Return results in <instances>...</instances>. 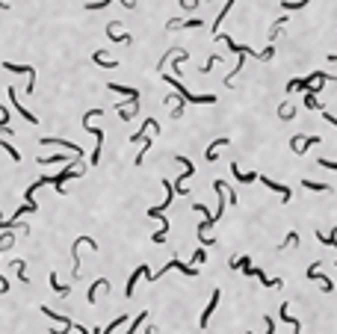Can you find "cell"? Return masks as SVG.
Wrapping results in <instances>:
<instances>
[{
	"label": "cell",
	"mask_w": 337,
	"mask_h": 334,
	"mask_svg": "<svg viewBox=\"0 0 337 334\" xmlns=\"http://www.w3.org/2000/svg\"><path fill=\"white\" fill-rule=\"evenodd\" d=\"M163 80H166L168 86H174V89L180 92V98L190 100V104H216V95H192L190 89H184V86H180V80H178V77H168V74H163Z\"/></svg>",
	"instance_id": "6da1fadb"
},
{
	"label": "cell",
	"mask_w": 337,
	"mask_h": 334,
	"mask_svg": "<svg viewBox=\"0 0 337 334\" xmlns=\"http://www.w3.org/2000/svg\"><path fill=\"white\" fill-rule=\"evenodd\" d=\"M284 24H287V15H284V18H278V21L272 24V30H270V42H275V38H278V33H281V27H284Z\"/></svg>",
	"instance_id": "cb8c5ba5"
},
{
	"label": "cell",
	"mask_w": 337,
	"mask_h": 334,
	"mask_svg": "<svg viewBox=\"0 0 337 334\" xmlns=\"http://www.w3.org/2000/svg\"><path fill=\"white\" fill-rule=\"evenodd\" d=\"M6 71H15V74H27L30 80H27V92H33L36 89V68L33 66H15V62H3Z\"/></svg>",
	"instance_id": "3957f363"
},
{
	"label": "cell",
	"mask_w": 337,
	"mask_h": 334,
	"mask_svg": "<svg viewBox=\"0 0 337 334\" xmlns=\"http://www.w3.org/2000/svg\"><path fill=\"white\" fill-rule=\"evenodd\" d=\"M304 106H308V110H316V106H320V104H316V92H308V95H304Z\"/></svg>",
	"instance_id": "f1b7e54d"
},
{
	"label": "cell",
	"mask_w": 337,
	"mask_h": 334,
	"mask_svg": "<svg viewBox=\"0 0 337 334\" xmlns=\"http://www.w3.org/2000/svg\"><path fill=\"white\" fill-rule=\"evenodd\" d=\"M116 30H118V24H116V21H112V24H106V36H110L112 42H124V44H130V42H134V36H128V33H116Z\"/></svg>",
	"instance_id": "5bb4252c"
},
{
	"label": "cell",
	"mask_w": 337,
	"mask_h": 334,
	"mask_svg": "<svg viewBox=\"0 0 337 334\" xmlns=\"http://www.w3.org/2000/svg\"><path fill=\"white\" fill-rule=\"evenodd\" d=\"M106 89H110V92H122V95H128L130 100H136V98H139V92H136V89H130V86H118V83H106Z\"/></svg>",
	"instance_id": "e0dca14e"
},
{
	"label": "cell",
	"mask_w": 337,
	"mask_h": 334,
	"mask_svg": "<svg viewBox=\"0 0 337 334\" xmlns=\"http://www.w3.org/2000/svg\"><path fill=\"white\" fill-rule=\"evenodd\" d=\"M60 160H66L62 154H50V157H38V163L42 166H48V163H60Z\"/></svg>",
	"instance_id": "1f68e13d"
},
{
	"label": "cell",
	"mask_w": 337,
	"mask_h": 334,
	"mask_svg": "<svg viewBox=\"0 0 337 334\" xmlns=\"http://www.w3.org/2000/svg\"><path fill=\"white\" fill-rule=\"evenodd\" d=\"M142 275H145V278H151V272H148V266H145V264H142V266H136V272H134V275H130V281H128V287H124V296H134V290H136V281H139Z\"/></svg>",
	"instance_id": "30bf717a"
},
{
	"label": "cell",
	"mask_w": 337,
	"mask_h": 334,
	"mask_svg": "<svg viewBox=\"0 0 337 334\" xmlns=\"http://www.w3.org/2000/svg\"><path fill=\"white\" fill-rule=\"evenodd\" d=\"M9 100L15 104V110H18V112H21V116H24V118H27L30 124H36V122H38V118H36L33 112H27V106H24V104H18V98H15V89H9Z\"/></svg>",
	"instance_id": "2e32d148"
},
{
	"label": "cell",
	"mask_w": 337,
	"mask_h": 334,
	"mask_svg": "<svg viewBox=\"0 0 337 334\" xmlns=\"http://www.w3.org/2000/svg\"><path fill=\"white\" fill-rule=\"evenodd\" d=\"M192 260H196V264H202V260H204V248H198V252L192 254Z\"/></svg>",
	"instance_id": "74e56055"
},
{
	"label": "cell",
	"mask_w": 337,
	"mask_h": 334,
	"mask_svg": "<svg viewBox=\"0 0 337 334\" xmlns=\"http://www.w3.org/2000/svg\"><path fill=\"white\" fill-rule=\"evenodd\" d=\"M80 174H83V166H80V168H74V163H71V166H68L66 172H62V174L50 178V184H54V190H56V192H66V190H62V184H66L68 178H80Z\"/></svg>",
	"instance_id": "5b68a950"
},
{
	"label": "cell",
	"mask_w": 337,
	"mask_h": 334,
	"mask_svg": "<svg viewBox=\"0 0 337 334\" xmlns=\"http://www.w3.org/2000/svg\"><path fill=\"white\" fill-rule=\"evenodd\" d=\"M222 145H231V139H228V136H222V139H216V142H213V145L207 148V154H204V157H207V160L213 163V160H216V154H219L216 148H222Z\"/></svg>",
	"instance_id": "ac0fdd59"
},
{
	"label": "cell",
	"mask_w": 337,
	"mask_h": 334,
	"mask_svg": "<svg viewBox=\"0 0 337 334\" xmlns=\"http://www.w3.org/2000/svg\"><path fill=\"white\" fill-rule=\"evenodd\" d=\"M308 3H310V0H299V3H287V0H284V3H281V9H304Z\"/></svg>",
	"instance_id": "836d02e7"
},
{
	"label": "cell",
	"mask_w": 337,
	"mask_h": 334,
	"mask_svg": "<svg viewBox=\"0 0 337 334\" xmlns=\"http://www.w3.org/2000/svg\"><path fill=\"white\" fill-rule=\"evenodd\" d=\"M258 180H264V186H266V190L278 192V196H281V201H290V198H293L290 186H284V184H275V180H272V178H266V174H258Z\"/></svg>",
	"instance_id": "8992f818"
},
{
	"label": "cell",
	"mask_w": 337,
	"mask_h": 334,
	"mask_svg": "<svg viewBox=\"0 0 337 334\" xmlns=\"http://www.w3.org/2000/svg\"><path fill=\"white\" fill-rule=\"evenodd\" d=\"M272 332H275V326H272V320L266 316V332H264V334H272ZM248 334H254V332H248Z\"/></svg>",
	"instance_id": "8d00e7d4"
},
{
	"label": "cell",
	"mask_w": 337,
	"mask_h": 334,
	"mask_svg": "<svg viewBox=\"0 0 337 334\" xmlns=\"http://www.w3.org/2000/svg\"><path fill=\"white\" fill-rule=\"evenodd\" d=\"M316 236H320V242L334 246V252H337V225H334V231H332V234H316Z\"/></svg>",
	"instance_id": "603a6c76"
},
{
	"label": "cell",
	"mask_w": 337,
	"mask_h": 334,
	"mask_svg": "<svg viewBox=\"0 0 337 334\" xmlns=\"http://www.w3.org/2000/svg\"><path fill=\"white\" fill-rule=\"evenodd\" d=\"M326 60H328V62H337V54H332V56H326Z\"/></svg>",
	"instance_id": "60d3db41"
},
{
	"label": "cell",
	"mask_w": 337,
	"mask_h": 334,
	"mask_svg": "<svg viewBox=\"0 0 337 334\" xmlns=\"http://www.w3.org/2000/svg\"><path fill=\"white\" fill-rule=\"evenodd\" d=\"M42 145H62V148H68V151H74V157H83V148H80L77 142H66V139H56V136H44Z\"/></svg>",
	"instance_id": "9c48e42d"
},
{
	"label": "cell",
	"mask_w": 337,
	"mask_h": 334,
	"mask_svg": "<svg viewBox=\"0 0 337 334\" xmlns=\"http://www.w3.org/2000/svg\"><path fill=\"white\" fill-rule=\"evenodd\" d=\"M287 246H299V234H296V231H290V234H287V240L281 242V248H287Z\"/></svg>",
	"instance_id": "f546056e"
},
{
	"label": "cell",
	"mask_w": 337,
	"mask_h": 334,
	"mask_svg": "<svg viewBox=\"0 0 337 334\" xmlns=\"http://www.w3.org/2000/svg\"><path fill=\"white\" fill-rule=\"evenodd\" d=\"M98 287H101V290H110V281H106V278H101V281H95V284L89 287V296H86V299H89V304H95V299H98Z\"/></svg>",
	"instance_id": "d6986e66"
},
{
	"label": "cell",
	"mask_w": 337,
	"mask_h": 334,
	"mask_svg": "<svg viewBox=\"0 0 337 334\" xmlns=\"http://www.w3.org/2000/svg\"><path fill=\"white\" fill-rule=\"evenodd\" d=\"M145 334H154V328H148V332H145Z\"/></svg>",
	"instance_id": "7bdbcfd3"
},
{
	"label": "cell",
	"mask_w": 337,
	"mask_h": 334,
	"mask_svg": "<svg viewBox=\"0 0 337 334\" xmlns=\"http://www.w3.org/2000/svg\"><path fill=\"white\" fill-rule=\"evenodd\" d=\"M124 3V9H136V0H122Z\"/></svg>",
	"instance_id": "f35d334b"
},
{
	"label": "cell",
	"mask_w": 337,
	"mask_h": 334,
	"mask_svg": "<svg viewBox=\"0 0 337 334\" xmlns=\"http://www.w3.org/2000/svg\"><path fill=\"white\" fill-rule=\"evenodd\" d=\"M246 275H254V278H260V281H264V287H281V278H266V275H264V269H246Z\"/></svg>",
	"instance_id": "4fadbf2b"
},
{
	"label": "cell",
	"mask_w": 337,
	"mask_h": 334,
	"mask_svg": "<svg viewBox=\"0 0 337 334\" xmlns=\"http://www.w3.org/2000/svg\"><path fill=\"white\" fill-rule=\"evenodd\" d=\"M0 145H3V151H6V154H9L12 160H21V154H18V151H15V148H12L9 142H3V139H0Z\"/></svg>",
	"instance_id": "d6a6232c"
},
{
	"label": "cell",
	"mask_w": 337,
	"mask_h": 334,
	"mask_svg": "<svg viewBox=\"0 0 337 334\" xmlns=\"http://www.w3.org/2000/svg\"><path fill=\"white\" fill-rule=\"evenodd\" d=\"M316 142H320V136H293V139H290V148H293V154H304V151H308V148H310V145H316Z\"/></svg>",
	"instance_id": "277c9868"
},
{
	"label": "cell",
	"mask_w": 337,
	"mask_h": 334,
	"mask_svg": "<svg viewBox=\"0 0 337 334\" xmlns=\"http://www.w3.org/2000/svg\"><path fill=\"white\" fill-rule=\"evenodd\" d=\"M92 62H95V66H101V68H118V66H122L118 60H110L104 50H95V54H92Z\"/></svg>",
	"instance_id": "7c38bea8"
},
{
	"label": "cell",
	"mask_w": 337,
	"mask_h": 334,
	"mask_svg": "<svg viewBox=\"0 0 337 334\" xmlns=\"http://www.w3.org/2000/svg\"><path fill=\"white\" fill-rule=\"evenodd\" d=\"M302 186L304 190H310V192H328V190H332L328 184H316V180H308V178L302 180Z\"/></svg>",
	"instance_id": "44dd1931"
},
{
	"label": "cell",
	"mask_w": 337,
	"mask_h": 334,
	"mask_svg": "<svg viewBox=\"0 0 337 334\" xmlns=\"http://www.w3.org/2000/svg\"><path fill=\"white\" fill-rule=\"evenodd\" d=\"M278 116H281V118H284V122H290V118H293V116H296V106H287V104H284V106H281V110H278Z\"/></svg>",
	"instance_id": "4316f807"
},
{
	"label": "cell",
	"mask_w": 337,
	"mask_h": 334,
	"mask_svg": "<svg viewBox=\"0 0 337 334\" xmlns=\"http://www.w3.org/2000/svg\"><path fill=\"white\" fill-rule=\"evenodd\" d=\"M145 316H148V310H142V314H139V316H136V320H134V326H130V328H128V332H124V334H134L136 328H139V326L145 322Z\"/></svg>",
	"instance_id": "83f0119b"
},
{
	"label": "cell",
	"mask_w": 337,
	"mask_h": 334,
	"mask_svg": "<svg viewBox=\"0 0 337 334\" xmlns=\"http://www.w3.org/2000/svg\"><path fill=\"white\" fill-rule=\"evenodd\" d=\"M0 9H9V3H6V0H0Z\"/></svg>",
	"instance_id": "b9f144b4"
},
{
	"label": "cell",
	"mask_w": 337,
	"mask_h": 334,
	"mask_svg": "<svg viewBox=\"0 0 337 334\" xmlns=\"http://www.w3.org/2000/svg\"><path fill=\"white\" fill-rule=\"evenodd\" d=\"M15 269H18V278L27 284V264H24V260H15Z\"/></svg>",
	"instance_id": "4dcf8cb0"
},
{
	"label": "cell",
	"mask_w": 337,
	"mask_h": 334,
	"mask_svg": "<svg viewBox=\"0 0 337 334\" xmlns=\"http://www.w3.org/2000/svg\"><path fill=\"white\" fill-rule=\"evenodd\" d=\"M326 122H328V124H334V128H337V118L332 116V112H326Z\"/></svg>",
	"instance_id": "ab89813d"
},
{
	"label": "cell",
	"mask_w": 337,
	"mask_h": 334,
	"mask_svg": "<svg viewBox=\"0 0 337 334\" xmlns=\"http://www.w3.org/2000/svg\"><path fill=\"white\" fill-rule=\"evenodd\" d=\"M219 299H222V290L216 287V290H213V296H210V304L204 308V314H202V322H198L202 328H207V322H210V316H213V310L219 308Z\"/></svg>",
	"instance_id": "ba28073f"
},
{
	"label": "cell",
	"mask_w": 337,
	"mask_h": 334,
	"mask_svg": "<svg viewBox=\"0 0 337 334\" xmlns=\"http://www.w3.org/2000/svg\"><path fill=\"white\" fill-rule=\"evenodd\" d=\"M50 287H54V290H56L60 296H68V287H66V284H60V281H56V272H50Z\"/></svg>",
	"instance_id": "d4e9b609"
},
{
	"label": "cell",
	"mask_w": 337,
	"mask_h": 334,
	"mask_svg": "<svg viewBox=\"0 0 337 334\" xmlns=\"http://www.w3.org/2000/svg\"><path fill=\"white\" fill-rule=\"evenodd\" d=\"M216 62H222V56H210V60L204 62V68H202V71H204V74H207V71H210V68L216 66Z\"/></svg>",
	"instance_id": "e575fe53"
},
{
	"label": "cell",
	"mask_w": 337,
	"mask_h": 334,
	"mask_svg": "<svg viewBox=\"0 0 337 334\" xmlns=\"http://www.w3.org/2000/svg\"><path fill=\"white\" fill-rule=\"evenodd\" d=\"M192 27H202L198 18H190V21H168L166 30H192Z\"/></svg>",
	"instance_id": "9a60e30c"
},
{
	"label": "cell",
	"mask_w": 337,
	"mask_h": 334,
	"mask_svg": "<svg viewBox=\"0 0 337 334\" xmlns=\"http://www.w3.org/2000/svg\"><path fill=\"white\" fill-rule=\"evenodd\" d=\"M12 246H15V236H12V234H3V236H0V254H3L6 248H12Z\"/></svg>",
	"instance_id": "484cf974"
},
{
	"label": "cell",
	"mask_w": 337,
	"mask_h": 334,
	"mask_svg": "<svg viewBox=\"0 0 337 334\" xmlns=\"http://www.w3.org/2000/svg\"><path fill=\"white\" fill-rule=\"evenodd\" d=\"M42 314H44V316H50L54 322H60V326H62V332H71V328H74V322H71L68 316H62V314H54L50 308H42Z\"/></svg>",
	"instance_id": "8fae6325"
},
{
	"label": "cell",
	"mask_w": 337,
	"mask_h": 334,
	"mask_svg": "<svg viewBox=\"0 0 337 334\" xmlns=\"http://www.w3.org/2000/svg\"><path fill=\"white\" fill-rule=\"evenodd\" d=\"M320 266H322L320 260H316V264H310V266H308V278H316V281L322 284V290H326V293H334V284H332V278H326V275L320 272Z\"/></svg>",
	"instance_id": "52a82bcc"
},
{
	"label": "cell",
	"mask_w": 337,
	"mask_h": 334,
	"mask_svg": "<svg viewBox=\"0 0 337 334\" xmlns=\"http://www.w3.org/2000/svg\"><path fill=\"white\" fill-rule=\"evenodd\" d=\"M320 166H322V168H332V172H337V163H332V160H320Z\"/></svg>",
	"instance_id": "d590c367"
},
{
	"label": "cell",
	"mask_w": 337,
	"mask_h": 334,
	"mask_svg": "<svg viewBox=\"0 0 337 334\" xmlns=\"http://www.w3.org/2000/svg\"><path fill=\"white\" fill-rule=\"evenodd\" d=\"M231 172H234L236 174V180H242V184H252V180H258V174H254V172H240V166H231Z\"/></svg>",
	"instance_id": "ffe728a7"
},
{
	"label": "cell",
	"mask_w": 337,
	"mask_h": 334,
	"mask_svg": "<svg viewBox=\"0 0 337 334\" xmlns=\"http://www.w3.org/2000/svg\"><path fill=\"white\" fill-rule=\"evenodd\" d=\"M174 160H178V163L184 166V174H178V180H174L172 186H174V192H184V180H186L190 174H196V166H192V160H186V157H180V154H178Z\"/></svg>",
	"instance_id": "7a4b0ae2"
},
{
	"label": "cell",
	"mask_w": 337,
	"mask_h": 334,
	"mask_svg": "<svg viewBox=\"0 0 337 334\" xmlns=\"http://www.w3.org/2000/svg\"><path fill=\"white\" fill-rule=\"evenodd\" d=\"M124 320H128V316H124V314H122V316H118V320H112V322H110V326H106V328H98V332H95V334H112V332H116V328H118V326H122V322H124Z\"/></svg>",
	"instance_id": "7402d4cb"
}]
</instances>
